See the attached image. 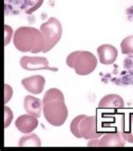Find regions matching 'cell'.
I'll return each mask as SVG.
<instances>
[{
  "label": "cell",
  "instance_id": "9c48e42d",
  "mask_svg": "<svg viewBox=\"0 0 133 151\" xmlns=\"http://www.w3.org/2000/svg\"><path fill=\"white\" fill-rule=\"evenodd\" d=\"M21 84L27 91L33 95L41 94L45 88L46 79L41 75H34L22 79Z\"/></svg>",
  "mask_w": 133,
  "mask_h": 151
},
{
  "label": "cell",
  "instance_id": "d6986e66",
  "mask_svg": "<svg viewBox=\"0 0 133 151\" xmlns=\"http://www.w3.org/2000/svg\"><path fill=\"white\" fill-rule=\"evenodd\" d=\"M13 96V90L12 88L9 85H4V103L6 104Z\"/></svg>",
  "mask_w": 133,
  "mask_h": 151
},
{
  "label": "cell",
  "instance_id": "7c38bea8",
  "mask_svg": "<svg viewBox=\"0 0 133 151\" xmlns=\"http://www.w3.org/2000/svg\"><path fill=\"white\" fill-rule=\"evenodd\" d=\"M124 100L120 96L109 94L104 96L98 105V109L120 110L124 107Z\"/></svg>",
  "mask_w": 133,
  "mask_h": 151
},
{
  "label": "cell",
  "instance_id": "3957f363",
  "mask_svg": "<svg viewBox=\"0 0 133 151\" xmlns=\"http://www.w3.org/2000/svg\"><path fill=\"white\" fill-rule=\"evenodd\" d=\"M70 130L78 139H94L100 138L103 133L99 132L95 116H77L70 124Z\"/></svg>",
  "mask_w": 133,
  "mask_h": 151
},
{
  "label": "cell",
  "instance_id": "52a82bcc",
  "mask_svg": "<svg viewBox=\"0 0 133 151\" xmlns=\"http://www.w3.org/2000/svg\"><path fill=\"white\" fill-rule=\"evenodd\" d=\"M20 66L24 70L35 71V70H50L56 72L58 68H51L49 66V62L46 58L43 57H28L24 56L20 58Z\"/></svg>",
  "mask_w": 133,
  "mask_h": 151
},
{
  "label": "cell",
  "instance_id": "ba28073f",
  "mask_svg": "<svg viewBox=\"0 0 133 151\" xmlns=\"http://www.w3.org/2000/svg\"><path fill=\"white\" fill-rule=\"evenodd\" d=\"M97 53L100 63L104 65H110L114 63L118 56V51L114 46L104 44L97 48Z\"/></svg>",
  "mask_w": 133,
  "mask_h": 151
},
{
  "label": "cell",
  "instance_id": "8992f818",
  "mask_svg": "<svg viewBox=\"0 0 133 151\" xmlns=\"http://www.w3.org/2000/svg\"><path fill=\"white\" fill-rule=\"evenodd\" d=\"M126 145L121 132H109L102 135V138L90 139L88 143L89 147H123Z\"/></svg>",
  "mask_w": 133,
  "mask_h": 151
},
{
  "label": "cell",
  "instance_id": "2e32d148",
  "mask_svg": "<svg viewBox=\"0 0 133 151\" xmlns=\"http://www.w3.org/2000/svg\"><path fill=\"white\" fill-rule=\"evenodd\" d=\"M121 52L123 54H133V36H130L123 39L121 43Z\"/></svg>",
  "mask_w": 133,
  "mask_h": 151
},
{
  "label": "cell",
  "instance_id": "5bb4252c",
  "mask_svg": "<svg viewBox=\"0 0 133 151\" xmlns=\"http://www.w3.org/2000/svg\"><path fill=\"white\" fill-rule=\"evenodd\" d=\"M19 147H24V146H35V147H40L41 146V142L40 138L35 133H30L28 135L23 136L19 141Z\"/></svg>",
  "mask_w": 133,
  "mask_h": 151
},
{
  "label": "cell",
  "instance_id": "5b68a950",
  "mask_svg": "<svg viewBox=\"0 0 133 151\" xmlns=\"http://www.w3.org/2000/svg\"><path fill=\"white\" fill-rule=\"evenodd\" d=\"M41 31L45 40V48L42 52L46 53L54 47L61 40L62 35V27L60 21L51 17L41 25Z\"/></svg>",
  "mask_w": 133,
  "mask_h": 151
},
{
  "label": "cell",
  "instance_id": "7a4b0ae2",
  "mask_svg": "<svg viewBox=\"0 0 133 151\" xmlns=\"http://www.w3.org/2000/svg\"><path fill=\"white\" fill-rule=\"evenodd\" d=\"M13 42L22 52L39 53L45 48V40L41 31L34 27L22 26L15 30Z\"/></svg>",
  "mask_w": 133,
  "mask_h": 151
},
{
  "label": "cell",
  "instance_id": "e0dca14e",
  "mask_svg": "<svg viewBox=\"0 0 133 151\" xmlns=\"http://www.w3.org/2000/svg\"><path fill=\"white\" fill-rule=\"evenodd\" d=\"M4 127L6 128L9 126V124L11 123L14 116H13L12 111L9 108L8 106H4Z\"/></svg>",
  "mask_w": 133,
  "mask_h": 151
},
{
  "label": "cell",
  "instance_id": "277c9868",
  "mask_svg": "<svg viewBox=\"0 0 133 151\" xmlns=\"http://www.w3.org/2000/svg\"><path fill=\"white\" fill-rule=\"evenodd\" d=\"M66 65L79 75L85 76L94 72L98 64L97 58L88 51H75L67 56Z\"/></svg>",
  "mask_w": 133,
  "mask_h": 151
},
{
  "label": "cell",
  "instance_id": "6da1fadb",
  "mask_svg": "<svg viewBox=\"0 0 133 151\" xmlns=\"http://www.w3.org/2000/svg\"><path fill=\"white\" fill-rule=\"evenodd\" d=\"M43 113L46 120L55 127H60L66 122L68 111L62 92L56 88L49 89L43 97Z\"/></svg>",
  "mask_w": 133,
  "mask_h": 151
},
{
  "label": "cell",
  "instance_id": "8fae6325",
  "mask_svg": "<svg viewBox=\"0 0 133 151\" xmlns=\"http://www.w3.org/2000/svg\"><path fill=\"white\" fill-rule=\"evenodd\" d=\"M121 133L128 143L133 144V111L122 114L121 120Z\"/></svg>",
  "mask_w": 133,
  "mask_h": 151
},
{
  "label": "cell",
  "instance_id": "4fadbf2b",
  "mask_svg": "<svg viewBox=\"0 0 133 151\" xmlns=\"http://www.w3.org/2000/svg\"><path fill=\"white\" fill-rule=\"evenodd\" d=\"M24 110L37 118L41 115V109L43 108V102L36 97L32 96H26L24 100Z\"/></svg>",
  "mask_w": 133,
  "mask_h": 151
},
{
  "label": "cell",
  "instance_id": "9a60e30c",
  "mask_svg": "<svg viewBox=\"0 0 133 151\" xmlns=\"http://www.w3.org/2000/svg\"><path fill=\"white\" fill-rule=\"evenodd\" d=\"M44 0H24V12L30 14L39 9L43 4Z\"/></svg>",
  "mask_w": 133,
  "mask_h": 151
},
{
  "label": "cell",
  "instance_id": "30bf717a",
  "mask_svg": "<svg viewBox=\"0 0 133 151\" xmlns=\"http://www.w3.org/2000/svg\"><path fill=\"white\" fill-rule=\"evenodd\" d=\"M39 122L37 117L30 115H22L19 116L15 121V127L20 133L24 134L31 133L37 127Z\"/></svg>",
  "mask_w": 133,
  "mask_h": 151
},
{
  "label": "cell",
  "instance_id": "ac0fdd59",
  "mask_svg": "<svg viewBox=\"0 0 133 151\" xmlns=\"http://www.w3.org/2000/svg\"><path fill=\"white\" fill-rule=\"evenodd\" d=\"M4 46H7L10 40H11V36L13 35V30L10 26H9L8 24L4 25Z\"/></svg>",
  "mask_w": 133,
  "mask_h": 151
}]
</instances>
